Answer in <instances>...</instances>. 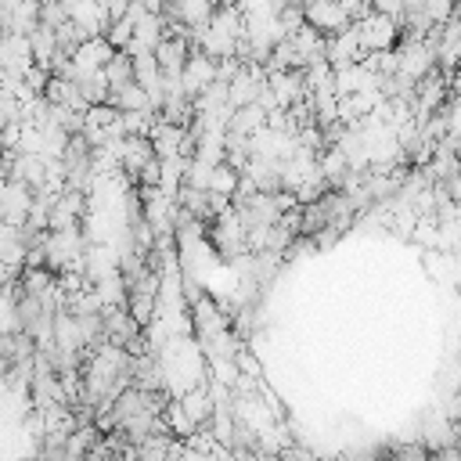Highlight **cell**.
I'll use <instances>...</instances> for the list:
<instances>
[{
  "instance_id": "obj_6",
  "label": "cell",
  "mask_w": 461,
  "mask_h": 461,
  "mask_svg": "<svg viewBox=\"0 0 461 461\" xmlns=\"http://www.w3.org/2000/svg\"><path fill=\"white\" fill-rule=\"evenodd\" d=\"M112 104H115L119 112H144V108H151L148 90H144L140 83H126V86L112 90Z\"/></svg>"
},
{
  "instance_id": "obj_3",
  "label": "cell",
  "mask_w": 461,
  "mask_h": 461,
  "mask_svg": "<svg viewBox=\"0 0 461 461\" xmlns=\"http://www.w3.org/2000/svg\"><path fill=\"white\" fill-rule=\"evenodd\" d=\"M306 22L317 25L324 36H335V32H342L353 18L346 14V7H342L339 0H306Z\"/></svg>"
},
{
  "instance_id": "obj_5",
  "label": "cell",
  "mask_w": 461,
  "mask_h": 461,
  "mask_svg": "<svg viewBox=\"0 0 461 461\" xmlns=\"http://www.w3.org/2000/svg\"><path fill=\"white\" fill-rule=\"evenodd\" d=\"M104 76L112 83V90L126 86V83H137V65H133V54L130 50H115L112 61L104 65Z\"/></svg>"
},
{
  "instance_id": "obj_4",
  "label": "cell",
  "mask_w": 461,
  "mask_h": 461,
  "mask_svg": "<svg viewBox=\"0 0 461 461\" xmlns=\"http://www.w3.org/2000/svg\"><path fill=\"white\" fill-rule=\"evenodd\" d=\"M32 202H36V191H32L25 180H14V176H11L7 187H4V220L14 223V227H22V223L29 220Z\"/></svg>"
},
{
  "instance_id": "obj_2",
  "label": "cell",
  "mask_w": 461,
  "mask_h": 461,
  "mask_svg": "<svg viewBox=\"0 0 461 461\" xmlns=\"http://www.w3.org/2000/svg\"><path fill=\"white\" fill-rule=\"evenodd\" d=\"M184 86H187V94H202L209 83H216L220 79V61L216 58H209L202 47L198 50H191V58H187V65H184Z\"/></svg>"
},
{
  "instance_id": "obj_1",
  "label": "cell",
  "mask_w": 461,
  "mask_h": 461,
  "mask_svg": "<svg viewBox=\"0 0 461 461\" xmlns=\"http://www.w3.org/2000/svg\"><path fill=\"white\" fill-rule=\"evenodd\" d=\"M360 25V40H364V50H385L400 40V18L393 14H382V11H371L367 18L357 22Z\"/></svg>"
},
{
  "instance_id": "obj_7",
  "label": "cell",
  "mask_w": 461,
  "mask_h": 461,
  "mask_svg": "<svg viewBox=\"0 0 461 461\" xmlns=\"http://www.w3.org/2000/svg\"><path fill=\"white\" fill-rule=\"evenodd\" d=\"M104 36H108V43H112L115 50H126V47L133 43V22H130V18H119V22L108 25Z\"/></svg>"
},
{
  "instance_id": "obj_8",
  "label": "cell",
  "mask_w": 461,
  "mask_h": 461,
  "mask_svg": "<svg viewBox=\"0 0 461 461\" xmlns=\"http://www.w3.org/2000/svg\"><path fill=\"white\" fill-rule=\"evenodd\" d=\"M130 4H133V0H101V7H104V14H108L112 22H119V18H126V11H130Z\"/></svg>"
}]
</instances>
